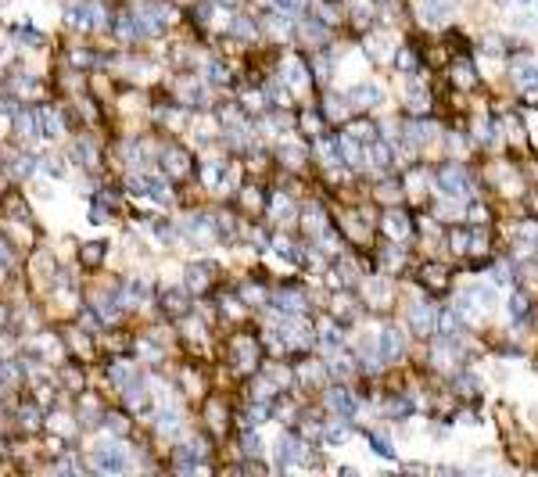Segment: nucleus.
I'll list each match as a JSON object with an SVG mask.
<instances>
[{"mask_svg":"<svg viewBox=\"0 0 538 477\" xmlns=\"http://www.w3.org/2000/svg\"><path fill=\"white\" fill-rule=\"evenodd\" d=\"M438 190H445V194L452 198H467L470 194V180H467V172L456 165V162H449V165H441V172H438Z\"/></svg>","mask_w":538,"mask_h":477,"instance_id":"nucleus-1","label":"nucleus"},{"mask_svg":"<svg viewBox=\"0 0 538 477\" xmlns=\"http://www.w3.org/2000/svg\"><path fill=\"white\" fill-rule=\"evenodd\" d=\"M434 323H438V316H434L431 301H413V309H409V327H413V334L427 338V334H434Z\"/></svg>","mask_w":538,"mask_h":477,"instance_id":"nucleus-2","label":"nucleus"},{"mask_svg":"<svg viewBox=\"0 0 538 477\" xmlns=\"http://www.w3.org/2000/svg\"><path fill=\"white\" fill-rule=\"evenodd\" d=\"M377 352H381V362H391L402 356V330L395 327H384L381 338H377Z\"/></svg>","mask_w":538,"mask_h":477,"instance_id":"nucleus-3","label":"nucleus"},{"mask_svg":"<svg viewBox=\"0 0 538 477\" xmlns=\"http://www.w3.org/2000/svg\"><path fill=\"white\" fill-rule=\"evenodd\" d=\"M348 101H352L355 108H377V104H384V93H381L377 83H359V86H352Z\"/></svg>","mask_w":538,"mask_h":477,"instance_id":"nucleus-4","label":"nucleus"},{"mask_svg":"<svg viewBox=\"0 0 538 477\" xmlns=\"http://www.w3.org/2000/svg\"><path fill=\"white\" fill-rule=\"evenodd\" d=\"M420 14L427 25H445L452 19V0H423Z\"/></svg>","mask_w":538,"mask_h":477,"instance_id":"nucleus-5","label":"nucleus"},{"mask_svg":"<svg viewBox=\"0 0 538 477\" xmlns=\"http://www.w3.org/2000/svg\"><path fill=\"white\" fill-rule=\"evenodd\" d=\"M327 406L334 409L341 420H352V417H355V409H359V402H355L344 388H334V391H330V395H327Z\"/></svg>","mask_w":538,"mask_h":477,"instance_id":"nucleus-6","label":"nucleus"},{"mask_svg":"<svg viewBox=\"0 0 538 477\" xmlns=\"http://www.w3.org/2000/svg\"><path fill=\"white\" fill-rule=\"evenodd\" d=\"M513 75H517V86L520 90H528V93L538 90V65H535V61H517Z\"/></svg>","mask_w":538,"mask_h":477,"instance_id":"nucleus-7","label":"nucleus"},{"mask_svg":"<svg viewBox=\"0 0 538 477\" xmlns=\"http://www.w3.org/2000/svg\"><path fill=\"white\" fill-rule=\"evenodd\" d=\"M463 294H467L478 309H495V288H488V283H470Z\"/></svg>","mask_w":538,"mask_h":477,"instance_id":"nucleus-8","label":"nucleus"},{"mask_svg":"<svg viewBox=\"0 0 538 477\" xmlns=\"http://www.w3.org/2000/svg\"><path fill=\"white\" fill-rule=\"evenodd\" d=\"M384 230H388L391 237H406V233H409V219H406L402 212H388V216H384Z\"/></svg>","mask_w":538,"mask_h":477,"instance_id":"nucleus-9","label":"nucleus"},{"mask_svg":"<svg viewBox=\"0 0 538 477\" xmlns=\"http://www.w3.org/2000/svg\"><path fill=\"white\" fill-rule=\"evenodd\" d=\"M506 309H510V316H513V320H520V316L528 312V298L520 294V291H513V294H510V301H506Z\"/></svg>","mask_w":538,"mask_h":477,"instance_id":"nucleus-10","label":"nucleus"},{"mask_svg":"<svg viewBox=\"0 0 538 477\" xmlns=\"http://www.w3.org/2000/svg\"><path fill=\"white\" fill-rule=\"evenodd\" d=\"M366 438H370V445H373V452H377V456H384V459L395 456V449H391V445H388L381 434H366Z\"/></svg>","mask_w":538,"mask_h":477,"instance_id":"nucleus-11","label":"nucleus"},{"mask_svg":"<svg viewBox=\"0 0 538 477\" xmlns=\"http://www.w3.org/2000/svg\"><path fill=\"white\" fill-rule=\"evenodd\" d=\"M280 14H302L305 11V0H277Z\"/></svg>","mask_w":538,"mask_h":477,"instance_id":"nucleus-12","label":"nucleus"},{"mask_svg":"<svg viewBox=\"0 0 538 477\" xmlns=\"http://www.w3.org/2000/svg\"><path fill=\"white\" fill-rule=\"evenodd\" d=\"M341 441H348V427H327V445H341Z\"/></svg>","mask_w":538,"mask_h":477,"instance_id":"nucleus-13","label":"nucleus"},{"mask_svg":"<svg viewBox=\"0 0 538 477\" xmlns=\"http://www.w3.org/2000/svg\"><path fill=\"white\" fill-rule=\"evenodd\" d=\"M409 101H413V108L420 111V108H427V90H420V83H413L409 86Z\"/></svg>","mask_w":538,"mask_h":477,"instance_id":"nucleus-14","label":"nucleus"},{"mask_svg":"<svg viewBox=\"0 0 538 477\" xmlns=\"http://www.w3.org/2000/svg\"><path fill=\"white\" fill-rule=\"evenodd\" d=\"M241 449H244L248 456H259V452H262V441H259L255 434H244V438H241Z\"/></svg>","mask_w":538,"mask_h":477,"instance_id":"nucleus-15","label":"nucleus"},{"mask_svg":"<svg viewBox=\"0 0 538 477\" xmlns=\"http://www.w3.org/2000/svg\"><path fill=\"white\" fill-rule=\"evenodd\" d=\"M395 65H399L402 72H413V69H417V61H413V54H409V51H399V58H395Z\"/></svg>","mask_w":538,"mask_h":477,"instance_id":"nucleus-16","label":"nucleus"},{"mask_svg":"<svg viewBox=\"0 0 538 477\" xmlns=\"http://www.w3.org/2000/svg\"><path fill=\"white\" fill-rule=\"evenodd\" d=\"M484 54H492V58L502 54V40L499 36H484Z\"/></svg>","mask_w":538,"mask_h":477,"instance_id":"nucleus-17","label":"nucleus"},{"mask_svg":"<svg viewBox=\"0 0 538 477\" xmlns=\"http://www.w3.org/2000/svg\"><path fill=\"white\" fill-rule=\"evenodd\" d=\"M492 280L499 283V288H506V283H513V273H510V269H506V266H499L495 273H492Z\"/></svg>","mask_w":538,"mask_h":477,"instance_id":"nucleus-18","label":"nucleus"},{"mask_svg":"<svg viewBox=\"0 0 538 477\" xmlns=\"http://www.w3.org/2000/svg\"><path fill=\"white\" fill-rule=\"evenodd\" d=\"M209 79H212V83H223V79H226V69L219 65V61H212V65H209Z\"/></svg>","mask_w":538,"mask_h":477,"instance_id":"nucleus-19","label":"nucleus"},{"mask_svg":"<svg viewBox=\"0 0 538 477\" xmlns=\"http://www.w3.org/2000/svg\"><path fill=\"white\" fill-rule=\"evenodd\" d=\"M520 4H531V0H520Z\"/></svg>","mask_w":538,"mask_h":477,"instance_id":"nucleus-20","label":"nucleus"}]
</instances>
